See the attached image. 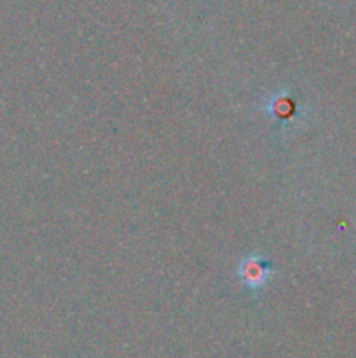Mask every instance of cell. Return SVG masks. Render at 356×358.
Listing matches in <instances>:
<instances>
[{"mask_svg":"<svg viewBox=\"0 0 356 358\" xmlns=\"http://www.w3.org/2000/svg\"><path fill=\"white\" fill-rule=\"evenodd\" d=\"M271 271L272 268L267 262L262 261L258 255H251L246 261L241 262L239 269H237V275H239V278L243 280L250 289H258V287H262L267 282Z\"/></svg>","mask_w":356,"mask_h":358,"instance_id":"1","label":"cell"}]
</instances>
